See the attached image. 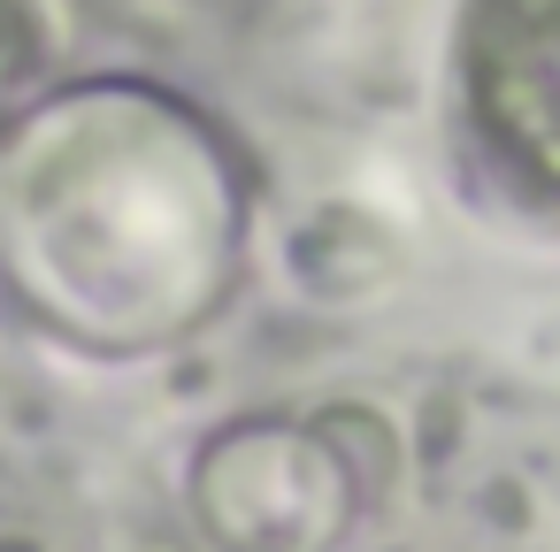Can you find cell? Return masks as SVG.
<instances>
[{
	"instance_id": "1",
	"label": "cell",
	"mask_w": 560,
	"mask_h": 552,
	"mask_svg": "<svg viewBox=\"0 0 560 552\" xmlns=\"http://www.w3.org/2000/svg\"><path fill=\"white\" fill-rule=\"evenodd\" d=\"M192 506L223 552H330L353 514V483L323 437L231 430L200 453Z\"/></svg>"
},
{
	"instance_id": "2",
	"label": "cell",
	"mask_w": 560,
	"mask_h": 552,
	"mask_svg": "<svg viewBox=\"0 0 560 552\" xmlns=\"http://www.w3.org/2000/svg\"><path fill=\"white\" fill-rule=\"evenodd\" d=\"M468 93L491 139L514 146L529 200H545L552 154V0H476L468 32Z\"/></svg>"
}]
</instances>
